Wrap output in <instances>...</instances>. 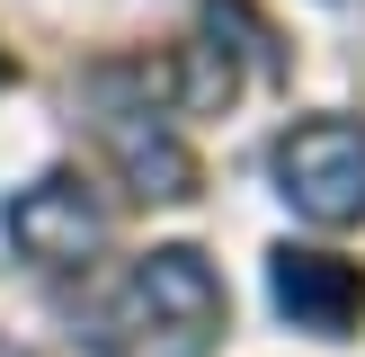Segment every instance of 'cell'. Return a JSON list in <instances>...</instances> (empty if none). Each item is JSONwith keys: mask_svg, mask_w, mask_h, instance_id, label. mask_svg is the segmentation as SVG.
<instances>
[{"mask_svg": "<svg viewBox=\"0 0 365 357\" xmlns=\"http://www.w3.org/2000/svg\"><path fill=\"white\" fill-rule=\"evenodd\" d=\"M0 223H9V241L27 250L36 268H89V259H98V241H107V206H98V188H89V178H71V170H53V178H36V188H18Z\"/></svg>", "mask_w": 365, "mask_h": 357, "instance_id": "277c9868", "label": "cell"}, {"mask_svg": "<svg viewBox=\"0 0 365 357\" xmlns=\"http://www.w3.org/2000/svg\"><path fill=\"white\" fill-rule=\"evenodd\" d=\"M0 357H27V348H9V339H0Z\"/></svg>", "mask_w": 365, "mask_h": 357, "instance_id": "8992f818", "label": "cell"}, {"mask_svg": "<svg viewBox=\"0 0 365 357\" xmlns=\"http://www.w3.org/2000/svg\"><path fill=\"white\" fill-rule=\"evenodd\" d=\"M277 188L303 223L339 232V223H365V125L356 116H312L277 143Z\"/></svg>", "mask_w": 365, "mask_h": 357, "instance_id": "3957f363", "label": "cell"}, {"mask_svg": "<svg viewBox=\"0 0 365 357\" xmlns=\"http://www.w3.org/2000/svg\"><path fill=\"white\" fill-rule=\"evenodd\" d=\"M98 134H107V152H116V170H125V188L134 196H160V206H178V196H196V161H187V143H178V125L160 116V71H98Z\"/></svg>", "mask_w": 365, "mask_h": 357, "instance_id": "7a4b0ae2", "label": "cell"}, {"mask_svg": "<svg viewBox=\"0 0 365 357\" xmlns=\"http://www.w3.org/2000/svg\"><path fill=\"white\" fill-rule=\"evenodd\" d=\"M125 321L143 357H205L223 331V277L205 268V250H152L125 277Z\"/></svg>", "mask_w": 365, "mask_h": 357, "instance_id": "6da1fadb", "label": "cell"}, {"mask_svg": "<svg viewBox=\"0 0 365 357\" xmlns=\"http://www.w3.org/2000/svg\"><path fill=\"white\" fill-rule=\"evenodd\" d=\"M267 295H277V313L294 321V331H312V339H348L365 321V277L339 259V250H294L285 241L277 259H267Z\"/></svg>", "mask_w": 365, "mask_h": 357, "instance_id": "5b68a950", "label": "cell"}]
</instances>
